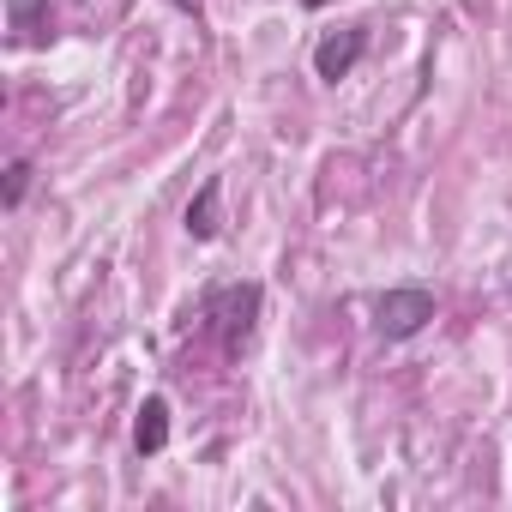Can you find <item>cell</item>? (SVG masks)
Listing matches in <instances>:
<instances>
[{
	"mask_svg": "<svg viewBox=\"0 0 512 512\" xmlns=\"http://www.w3.org/2000/svg\"><path fill=\"white\" fill-rule=\"evenodd\" d=\"M428 320H434V296L428 290H386L380 308H374L380 338H416Z\"/></svg>",
	"mask_w": 512,
	"mask_h": 512,
	"instance_id": "1",
	"label": "cell"
},
{
	"mask_svg": "<svg viewBox=\"0 0 512 512\" xmlns=\"http://www.w3.org/2000/svg\"><path fill=\"white\" fill-rule=\"evenodd\" d=\"M211 314H223V350H241L253 332V314H260V284H229L211 296Z\"/></svg>",
	"mask_w": 512,
	"mask_h": 512,
	"instance_id": "2",
	"label": "cell"
},
{
	"mask_svg": "<svg viewBox=\"0 0 512 512\" xmlns=\"http://www.w3.org/2000/svg\"><path fill=\"white\" fill-rule=\"evenodd\" d=\"M362 49H368V31H362V25H344V31H332V37L314 49V73L338 85V79H350V67L362 61Z\"/></svg>",
	"mask_w": 512,
	"mask_h": 512,
	"instance_id": "3",
	"label": "cell"
},
{
	"mask_svg": "<svg viewBox=\"0 0 512 512\" xmlns=\"http://www.w3.org/2000/svg\"><path fill=\"white\" fill-rule=\"evenodd\" d=\"M217 199H223V181H205V187L193 193V205H187V235H193V241H217V229H223Z\"/></svg>",
	"mask_w": 512,
	"mask_h": 512,
	"instance_id": "4",
	"label": "cell"
},
{
	"mask_svg": "<svg viewBox=\"0 0 512 512\" xmlns=\"http://www.w3.org/2000/svg\"><path fill=\"white\" fill-rule=\"evenodd\" d=\"M133 446H139L145 458L169 446V404H163V398H145V404H139V422H133Z\"/></svg>",
	"mask_w": 512,
	"mask_h": 512,
	"instance_id": "5",
	"label": "cell"
},
{
	"mask_svg": "<svg viewBox=\"0 0 512 512\" xmlns=\"http://www.w3.org/2000/svg\"><path fill=\"white\" fill-rule=\"evenodd\" d=\"M25 187H31V163L19 157V163H7V211H19V199H25Z\"/></svg>",
	"mask_w": 512,
	"mask_h": 512,
	"instance_id": "6",
	"label": "cell"
},
{
	"mask_svg": "<svg viewBox=\"0 0 512 512\" xmlns=\"http://www.w3.org/2000/svg\"><path fill=\"white\" fill-rule=\"evenodd\" d=\"M37 7H43V0H13V19H19V31H37Z\"/></svg>",
	"mask_w": 512,
	"mask_h": 512,
	"instance_id": "7",
	"label": "cell"
},
{
	"mask_svg": "<svg viewBox=\"0 0 512 512\" xmlns=\"http://www.w3.org/2000/svg\"><path fill=\"white\" fill-rule=\"evenodd\" d=\"M302 7H326V0H302Z\"/></svg>",
	"mask_w": 512,
	"mask_h": 512,
	"instance_id": "8",
	"label": "cell"
}]
</instances>
